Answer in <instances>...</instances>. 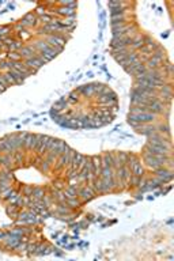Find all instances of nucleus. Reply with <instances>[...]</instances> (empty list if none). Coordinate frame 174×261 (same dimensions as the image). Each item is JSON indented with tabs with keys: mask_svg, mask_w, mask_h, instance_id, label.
Wrapping results in <instances>:
<instances>
[{
	"mask_svg": "<svg viewBox=\"0 0 174 261\" xmlns=\"http://www.w3.org/2000/svg\"><path fill=\"white\" fill-rule=\"evenodd\" d=\"M170 157H151V155H147V157H143L144 163L147 165V167H150L151 170H156L159 167L166 166V162L169 161Z\"/></svg>",
	"mask_w": 174,
	"mask_h": 261,
	"instance_id": "f257e3e1",
	"label": "nucleus"
},
{
	"mask_svg": "<svg viewBox=\"0 0 174 261\" xmlns=\"http://www.w3.org/2000/svg\"><path fill=\"white\" fill-rule=\"evenodd\" d=\"M156 118L154 113H139V114H128V122H138V124H151Z\"/></svg>",
	"mask_w": 174,
	"mask_h": 261,
	"instance_id": "f03ea898",
	"label": "nucleus"
},
{
	"mask_svg": "<svg viewBox=\"0 0 174 261\" xmlns=\"http://www.w3.org/2000/svg\"><path fill=\"white\" fill-rule=\"evenodd\" d=\"M154 173H155V177L160 178L165 184L169 182V181H171L173 177H174L173 171L169 170L167 167H165V166L163 167H159V169H156V170H154Z\"/></svg>",
	"mask_w": 174,
	"mask_h": 261,
	"instance_id": "7ed1b4c3",
	"label": "nucleus"
},
{
	"mask_svg": "<svg viewBox=\"0 0 174 261\" xmlns=\"http://www.w3.org/2000/svg\"><path fill=\"white\" fill-rule=\"evenodd\" d=\"M135 130L138 133H142V135H144V136L150 137L151 135H154V133L158 132V126H155L152 124H140Z\"/></svg>",
	"mask_w": 174,
	"mask_h": 261,
	"instance_id": "20e7f679",
	"label": "nucleus"
},
{
	"mask_svg": "<svg viewBox=\"0 0 174 261\" xmlns=\"http://www.w3.org/2000/svg\"><path fill=\"white\" fill-rule=\"evenodd\" d=\"M139 59H140V55H139V52H129L127 55V57L124 60H121L120 61V65L125 69V68H128L129 65H132L133 63H136V61H139Z\"/></svg>",
	"mask_w": 174,
	"mask_h": 261,
	"instance_id": "39448f33",
	"label": "nucleus"
},
{
	"mask_svg": "<svg viewBox=\"0 0 174 261\" xmlns=\"http://www.w3.org/2000/svg\"><path fill=\"white\" fill-rule=\"evenodd\" d=\"M19 55L22 57V60H27V59H33L37 55V51L34 46H22L19 51Z\"/></svg>",
	"mask_w": 174,
	"mask_h": 261,
	"instance_id": "423d86ee",
	"label": "nucleus"
},
{
	"mask_svg": "<svg viewBox=\"0 0 174 261\" xmlns=\"http://www.w3.org/2000/svg\"><path fill=\"white\" fill-rule=\"evenodd\" d=\"M144 46V35H135L133 37V41H132L131 46H129V51L131 52H138L140 51Z\"/></svg>",
	"mask_w": 174,
	"mask_h": 261,
	"instance_id": "0eeeda50",
	"label": "nucleus"
},
{
	"mask_svg": "<svg viewBox=\"0 0 174 261\" xmlns=\"http://www.w3.org/2000/svg\"><path fill=\"white\" fill-rule=\"evenodd\" d=\"M148 108H150V112L154 114H162L165 112V109H166L163 102L160 101V98L158 101H154V102H151V104H148Z\"/></svg>",
	"mask_w": 174,
	"mask_h": 261,
	"instance_id": "6e6552de",
	"label": "nucleus"
},
{
	"mask_svg": "<svg viewBox=\"0 0 174 261\" xmlns=\"http://www.w3.org/2000/svg\"><path fill=\"white\" fill-rule=\"evenodd\" d=\"M6 242V246L10 248V249H15L18 246V243L22 241V237H16V235H11V234H7L6 238L3 239Z\"/></svg>",
	"mask_w": 174,
	"mask_h": 261,
	"instance_id": "1a4fd4ad",
	"label": "nucleus"
},
{
	"mask_svg": "<svg viewBox=\"0 0 174 261\" xmlns=\"http://www.w3.org/2000/svg\"><path fill=\"white\" fill-rule=\"evenodd\" d=\"M129 169H131V173L133 174V175H139V177H142V175L144 174V169H143L142 161H140L139 158L136 159V161L129 166Z\"/></svg>",
	"mask_w": 174,
	"mask_h": 261,
	"instance_id": "9d476101",
	"label": "nucleus"
},
{
	"mask_svg": "<svg viewBox=\"0 0 174 261\" xmlns=\"http://www.w3.org/2000/svg\"><path fill=\"white\" fill-rule=\"evenodd\" d=\"M91 162H93V174L94 177H99L101 175V157H98V155H94V157H91Z\"/></svg>",
	"mask_w": 174,
	"mask_h": 261,
	"instance_id": "9b49d317",
	"label": "nucleus"
},
{
	"mask_svg": "<svg viewBox=\"0 0 174 261\" xmlns=\"http://www.w3.org/2000/svg\"><path fill=\"white\" fill-rule=\"evenodd\" d=\"M23 61H24V64H26L27 67L30 68L31 71H34V72H35V71H38V69L44 65L38 59H37V57H33V59H27V60H23Z\"/></svg>",
	"mask_w": 174,
	"mask_h": 261,
	"instance_id": "f8f14e48",
	"label": "nucleus"
},
{
	"mask_svg": "<svg viewBox=\"0 0 174 261\" xmlns=\"http://www.w3.org/2000/svg\"><path fill=\"white\" fill-rule=\"evenodd\" d=\"M35 147V135L34 133H27L24 137V148L27 150H34Z\"/></svg>",
	"mask_w": 174,
	"mask_h": 261,
	"instance_id": "ddd939ff",
	"label": "nucleus"
},
{
	"mask_svg": "<svg viewBox=\"0 0 174 261\" xmlns=\"http://www.w3.org/2000/svg\"><path fill=\"white\" fill-rule=\"evenodd\" d=\"M76 90L82 95L89 97V95H93L94 94V84H83V86H80V87H78Z\"/></svg>",
	"mask_w": 174,
	"mask_h": 261,
	"instance_id": "4468645a",
	"label": "nucleus"
},
{
	"mask_svg": "<svg viewBox=\"0 0 174 261\" xmlns=\"http://www.w3.org/2000/svg\"><path fill=\"white\" fill-rule=\"evenodd\" d=\"M110 23L111 27L114 26H121L127 23V16L125 15H117V16H110Z\"/></svg>",
	"mask_w": 174,
	"mask_h": 261,
	"instance_id": "2eb2a0df",
	"label": "nucleus"
},
{
	"mask_svg": "<svg viewBox=\"0 0 174 261\" xmlns=\"http://www.w3.org/2000/svg\"><path fill=\"white\" fill-rule=\"evenodd\" d=\"M127 4L125 6H118V7H113V8H109V12L111 16H117V15H125L127 14Z\"/></svg>",
	"mask_w": 174,
	"mask_h": 261,
	"instance_id": "dca6fc26",
	"label": "nucleus"
},
{
	"mask_svg": "<svg viewBox=\"0 0 174 261\" xmlns=\"http://www.w3.org/2000/svg\"><path fill=\"white\" fill-rule=\"evenodd\" d=\"M45 196V189L44 188H40V186H35L34 190H33V194H31V199L33 200H41Z\"/></svg>",
	"mask_w": 174,
	"mask_h": 261,
	"instance_id": "f3484780",
	"label": "nucleus"
},
{
	"mask_svg": "<svg viewBox=\"0 0 174 261\" xmlns=\"http://www.w3.org/2000/svg\"><path fill=\"white\" fill-rule=\"evenodd\" d=\"M48 48H49V45L45 40H40V41H35L34 42V49L37 52H44V51H46Z\"/></svg>",
	"mask_w": 174,
	"mask_h": 261,
	"instance_id": "a211bd4d",
	"label": "nucleus"
},
{
	"mask_svg": "<svg viewBox=\"0 0 174 261\" xmlns=\"http://www.w3.org/2000/svg\"><path fill=\"white\" fill-rule=\"evenodd\" d=\"M27 133H16L15 135V141H16V148L20 150L24 147V137Z\"/></svg>",
	"mask_w": 174,
	"mask_h": 261,
	"instance_id": "6ab92c4d",
	"label": "nucleus"
},
{
	"mask_svg": "<svg viewBox=\"0 0 174 261\" xmlns=\"http://www.w3.org/2000/svg\"><path fill=\"white\" fill-rule=\"evenodd\" d=\"M65 203L69 208H78L80 205V201L78 200V197H72V199H65Z\"/></svg>",
	"mask_w": 174,
	"mask_h": 261,
	"instance_id": "aec40b11",
	"label": "nucleus"
},
{
	"mask_svg": "<svg viewBox=\"0 0 174 261\" xmlns=\"http://www.w3.org/2000/svg\"><path fill=\"white\" fill-rule=\"evenodd\" d=\"M7 214L12 216V218H16V216L19 215V211H18V205H15V204H12V205L7 207Z\"/></svg>",
	"mask_w": 174,
	"mask_h": 261,
	"instance_id": "412c9836",
	"label": "nucleus"
},
{
	"mask_svg": "<svg viewBox=\"0 0 174 261\" xmlns=\"http://www.w3.org/2000/svg\"><path fill=\"white\" fill-rule=\"evenodd\" d=\"M7 57H8V60L10 61H20L22 60V57H20V55H19V52H10L7 55Z\"/></svg>",
	"mask_w": 174,
	"mask_h": 261,
	"instance_id": "4be33fe9",
	"label": "nucleus"
},
{
	"mask_svg": "<svg viewBox=\"0 0 174 261\" xmlns=\"http://www.w3.org/2000/svg\"><path fill=\"white\" fill-rule=\"evenodd\" d=\"M24 227H16V228H12V230H10V232L8 234H11V235H16V237H22L24 234Z\"/></svg>",
	"mask_w": 174,
	"mask_h": 261,
	"instance_id": "5701e85b",
	"label": "nucleus"
},
{
	"mask_svg": "<svg viewBox=\"0 0 174 261\" xmlns=\"http://www.w3.org/2000/svg\"><path fill=\"white\" fill-rule=\"evenodd\" d=\"M117 157H118L120 162H121L122 165H127V162H128V157H129V154H127V152H117Z\"/></svg>",
	"mask_w": 174,
	"mask_h": 261,
	"instance_id": "b1692460",
	"label": "nucleus"
},
{
	"mask_svg": "<svg viewBox=\"0 0 174 261\" xmlns=\"http://www.w3.org/2000/svg\"><path fill=\"white\" fill-rule=\"evenodd\" d=\"M33 190H34V188H33L31 185H24L23 189H22L23 196H31L33 194Z\"/></svg>",
	"mask_w": 174,
	"mask_h": 261,
	"instance_id": "393cba45",
	"label": "nucleus"
},
{
	"mask_svg": "<svg viewBox=\"0 0 174 261\" xmlns=\"http://www.w3.org/2000/svg\"><path fill=\"white\" fill-rule=\"evenodd\" d=\"M53 188H55V189H59V190H63L65 188V181H63V179H61V181H55L53 182Z\"/></svg>",
	"mask_w": 174,
	"mask_h": 261,
	"instance_id": "a878e982",
	"label": "nucleus"
},
{
	"mask_svg": "<svg viewBox=\"0 0 174 261\" xmlns=\"http://www.w3.org/2000/svg\"><path fill=\"white\" fill-rule=\"evenodd\" d=\"M49 166H51V165H49V163H48V161H46V159H45V161H44V159H42V161H41V170H42L44 173H48V170H49Z\"/></svg>",
	"mask_w": 174,
	"mask_h": 261,
	"instance_id": "bb28decb",
	"label": "nucleus"
},
{
	"mask_svg": "<svg viewBox=\"0 0 174 261\" xmlns=\"http://www.w3.org/2000/svg\"><path fill=\"white\" fill-rule=\"evenodd\" d=\"M38 245H40V243H33V245H29V246L26 248V250H27L29 253H30V254H31V253H35V252H37V248H38Z\"/></svg>",
	"mask_w": 174,
	"mask_h": 261,
	"instance_id": "cd10ccee",
	"label": "nucleus"
},
{
	"mask_svg": "<svg viewBox=\"0 0 174 261\" xmlns=\"http://www.w3.org/2000/svg\"><path fill=\"white\" fill-rule=\"evenodd\" d=\"M26 248H27V243H26V242H23V243H22V241H20V242L18 243V246H16L15 249H16L18 252H23V250H26Z\"/></svg>",
	"mask_w": 174,
	"mask_h": 261,
	"instance_id": "c85d7f7f",
	"label": "nucleus"
},
{
	"mask_svg": "<svg viewBox=\"0 0 174 261\" xmlns=\"http://www.w3.org/2000/svg\"><path fill=\"white\" fill-rule=\"evenodd\" d=\"M0 83L3 84V87H4V88H7L8 86H10V84H8V82H7V79L4 77V73H0Z\"/></svg>",
	"mask_w": 174,
	"mask_h": 261,
	"instance_id": "c756f323",
	"label": "nucleus"
},
{
	"mask_svg": "<svg viewBox=\"0 0 174 261\" xmlns=\"http://www.w3.org/2000/svg\"><path fill=\"white\" fill-rule=\"evenodd\" d=\"M40 20H44V24H48V23L52 20V16H51V15H48V14H45V15L41 16Z\"/></svg>",
	"mask_w": 174,
	"mask_h": 261,
	"instance_id": "7c9ffc66",
	"label": "nucleus"
},
{
	"mask_svg": "<svg viewBox=\"0 0 174 261\" xmlns=\"http://www.w3.org/2000/svg\"><path fill=\"white\" fill-rule=\"evenodd\" d=\"M6 235H7V234H4V232H0V241H2V239H4V238H6Z\"/></svg>",
	"mask_w": 174,
	"mask_h": 261,
	"instance_id": "2f4dec72",
	"label": "nucleus"
}]
</instances>
